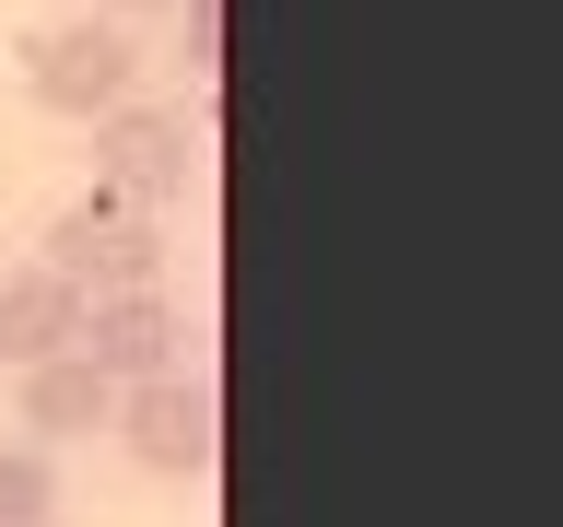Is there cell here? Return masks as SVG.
<instances>
[{
    "label": "cell",
    "instance_id": "cell-4",
    "mask_svg": "<svg viewBox=\"0 0 563 527\" xmlns=\"http://www.w3.org/2000/svg\"><path fill=\"white\" fill-rule=\"evenodd\" d=\"M47 270L82 281V293H141V281H165V235H153V211H130L118 188H95V200L59 211Z\"/></svg>",
    "mask_w": 563,
    "mask_h": 527
},
{
    "label": "cell",
    "instance_id": "cell-2",
    "mask_svg": "<svg viewBox=\"0 0 563 527\" xmlns=\"http://www.w3.org/2000/svg\"><path fill=\"white\" fill-rule=\"evenodd\" d=\"M118 446L153 469V481H211V457H223V399L211 375H153V386H118Z\"/></svg>",
    "mask_w": 563,
    "mask_h": 527
},
{
    "label": "cell",
    "instance_id": "cell-5",
    "mask_svg": "<svg viewBox=\"0 0 563 527\" xmlns=\"http://www.w3.org/2000/svg\"><path fill=\"white\" fill-rule=\"evenodd\" d=\"M70 351H82L106 386H153V375H176V363H188V316H176L165 281H141V293H95Z\"/></svg>",
    "mask_w": 563,
    "mask_h": 527
},
{
    "label": "cell",
    "instance_id": "cell-8",
    "mask_svg": "<svg viewBox=\"0 0 563 527\" xmlns=\"http://www.w3.org/2000/svg\"><path fill=\"white\" fill-rule=\"evenodd\" d=\"M0 527H59V457L0 446Z\"/></svg>",
    "mask_w": 563,
    "mask_h": 527
},
{
    "label": "cell",
    "instance_id": "cell-9",
    "mask_svg": "<svg viewBox=\"0 0 563 527\" xmlns=\"http://www.w3.org/2000/svg\"><path fill=\"white\" fill-rule=\"evenodd\" d=\"M176 12H188V82H223V0H176Z\"/></svg>",
    "mask_w": 563,
    "mask_h": 527
},
{
    "label": "cell",
    "instance_id": "cell-10",
    "mask_svg": "<svg viewBox=\"0 0 563 527\" xmlns=\"http://www.w3.org/2000/svg\"><path fill=\"white\" fill-rule=\"evenodd\" d=\"M106 12H165V0H106Z\"/></svg>",
    "mask_w": 563,
    "mask_h": 527
},
{
    "label": "cell",
    "instance_id": "cell-3",
    "mask_svg": "<svg viewBox=\"0 0 563 527\" xmlns=\"http://www.w3.org/2000/svg\"><path fill=\"white\" fill-rule=\"evenodd\" d=\"M188 176H200L188 105H106V117H95V188H118L130 211L188 200Z\"/></svg>",
    "mask_w": 563,
    "mask_h": 527
},
{
    "label": "cell",
    "instance_id": "cell-6",
    "mask_svg": "<svg viewBox=\"0 0 563 527\" xmlns=\"http://www.w3.org/2000/svg\"><path fill=\"white\" fill-rule=\"evenodd\" d=\"M82 305H95V293L59 281L47 258H35V270H0V363H12V375H24V363H59V351L82 340Z\"/></svg>",
    "mask_w": 563,
    "mask_h": 527
},
{
    "label": "cell",
    "instance_id": "cell-7",
    "mask_svg": "<svg viewBox=\"0 0 563 527\" xmlns=\"http://www.w3.org/2000/svg\"><path fill=\"white\" fill-rule=\"evenodd\" d=\"M106 422H118V386H106L82 351H59V363H24V434H35L47 457H59L70 434H106Z\"/></svg>",
    "mask_w": 563,
    "mask_h": 527
},
{
    "label": "cell",
    "instance_id": "cell-1",
    "mask_svg": "<svg viewBox=\"0 0 563 527\" xmlns=\"http://www.w3.org/2000/svg\"><path fill=\"white\" fill-rule=\"evenodd\" d=\"M24 94L47 105V117H70V130H95L106 105L141 94V47L118 12H59V24L24 35Z\"/></svg>",
    "mask_w": 563,
    "mask_h": 527
}]
</instances>
